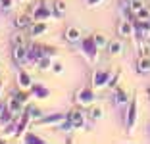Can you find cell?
I'll use <instances>...</instances> for the list:
<instances>
[{
    "label": "cell",
    "mask_w": 150,
    "mask_h": 144,
    "mask_svg": "<svg viewBox=\"0 0 150 144\" xmlns=\"http://www.w3.org/2000/svg\"><path fill=\"white\" fill-rule=\"evenodd\" d=\"M135 121H137V102L133 100V102H129V112H127V129L129 131L133 129Z\"/></svg>",
    "instance_id": "7"
},
{
    "label": "cell",
    "mask_w": 150,
    "mask_h": 144,
    "mask_svg": "<svg viewBox=\"0 0 150 144\" xmlns=\"http://www.w3.org/2000/svg\"><path fill=\"white\" fill-rule=\"evenodd\" d=\"M108 83H110V71L100 69V71H96V73H94V81H93V85H94L96 88L104 87V85H108Z\"/></svg>",
    "instance_id": "4"
},
{
    "label": "cell",
    "mask_w": 150,
    "mask_h": 144,
    "mask_svg": "<svg viewBox=\"0 0 150 144\" xmlns=\"http://www.w3.org/2000/svg\"><path fill=\"white\" fill-rule=\"evenodd\" d=\"M98 2H102V0H87L88 6H94V4H98Z\"/></svg>",
    "instance_id": "31"
},
{
    "label": "cell",
    "mask_w": 150,
    "mask_h": 144,
    "mask_svg": "<svg viewBox=\"0 0 150 144\" xmlns=\"http://www.w3.org/2000/svg\"><path fill=\"white\" fill-rule=\"evenodd\" d=\"M79 37H81V31L77 29V27H69V29H67V33H66V39L69 40V42L79 40Z\"/></svg>",
    "instance_id": "13"
},
{
    "label": "cell",
    "mask_w": 150,
    "mask_h": 144,
    "mask_svg": "<svg viewBox=\"0 0 150 144\" xmlns=\"http://www.w3.org/2000/svg\"><path fill=\"white\" fill-rule=\"evenodd\" d=\"M19 87H23V88H29L31 87V77H29V73L27 71H19Z\"/></svg>",
    "instance_id": "15"
},
{
    "label": "cell",
    "mask_w": 150,
    "mask_h": 144,
    "mask_svg": "<svg viewBox=\"0 0 150 144\" xmlns=\"http://www.w3.org/2000/svg\"><path fill=\"white\" fill-rule=\"evenodd\" d=\"M77 102H79L81 106H91L94 102V92L93 88H88V87H83L79 92H77Z\"/></svg>",
    "instance_id": "2"
},
{
    "label": "cell",
    "mask_w": 150,
    "mask_h": 144,
    "mask_svg": "<svg viewBox=\"0 0 150 144\" xmlns=\"http://www.w3.org/2000/svg\"><path fill=\"white\" fill-rule=\"evenodd\" d=\"M64 10H66V4H64L62 0H58V2H56V16H62Z\"/></svg>",
    "instance_id": "27"
},
{
    "label": "cell",
    "mask_w": 150,
    "mask_h": 144,
    "mask_svg": "<svg viewBox=\"0 0 150 144\" xmlns=\"http://www.w3.org/2000/svg\"><path fill=\"white\" fill-rule=\"evenodd\" d=\"M94 40H96V44H98V48H102V46H106V39H104V35H94Z\"/></svg>",
    "instance_id": "26"
},
{
    "label": "cell",
    "mask_w": 150,
    "mask_h": 144,
    "mask_svg": "<svg viewBox=\"0 0 150 144\" xmlns=\"http://www.w3.org/2000/svg\"><path fill=\"white\" fill-rule=\"evenodd\" d=\"M31 94L35 98H48L50 90L46 87H42V85H31Z\"/></svg>",
    "instance_id": "9"
},
{
    "label": "cell",
    "mask_w": 150,
    "mask_h": 144,
    "mask_svg": "<svg viewBox=\"0 0 150 144\" xmlns=\"http://www.w3.org/2000/svg\"><path fill=\"white\" fill-rule=\"evenodd\" d=\"M42 56H44V52H42V48H40L39 44H33V46L27 48V58H29V61H33V64H37Z\"/></svg>",
    "instance_id": "5"
},
{
    "label": "cell",
    "mask_w": 150,
    "mask_h": 144,
    "mask_svg": "<svg viewBox=\"0 0 150 144\" xmlns=\"http://www.w3.org/2000/svg\"><path fill=\"white\" fill-rule=\"evenodd\" d=\"M119 33L121 35H125V37H129L133 33V29H131V23H123V25L119 27Z\"/></svg>",
    "instance_id": "23"
},
{
    "label": "cell",
    "mask_w": 150,
    "mask_h": 144,
    "mask_svg": "<svg viewBox=\"0 0 150 144\" xmlns=\"http://www.w3.org/2000/svg\"><path fill=\"white\" fill-rule=\"evenodd\" d=\"M137 19H139V21H148V19H150V12L146 8H141L137 12Z\"/></svg>",
    "instance_id": "20"
},
{
    "label": "cell",
    "mask_w": 150,
    "mask_h": 144,
    "mask_svg": "<svg viewBox=\"0 0 150 144\" xmlns=\"http://www.w3.org/2000/svg\"><path fill=\"white\" fill-rule=\"evenodd\" d=\"M27 112H29L31 115H40V114H39V109H37V108H29Z\"/></svg>",
    "instance_id": "30"
},
{
    "label": "cell",
    "mask_w": 150,
    "mask_h": 144,
    "mask_svg": "<svg viewBox=\"0 0 150 144\" xmlns=\"http://www.w3.org/2000/svg\"><path fill=\"white\" fill-rule=\"evenodd\" d=\"M31 18H33V23L35 21H46V19L50 18V10L46 8V6H39V8L33 12Z\"/></svg>",
    "instance_id": "6"
},
{
    "label": "cell",
    "mask_w": 150,
    "mask_h": 144,
    "mask_svg": "<svg viewBox=\"0 0 150 144\" xmlns=\"http://www.w3.org/2000/svg\"><path fill=\"white\" fill-rule=\"evenodd\" d=\"M67 121L71 123V127H83L85 119H83V114H81V112L73 109V112H69V115H67Z\"/></svg>",
    "instance_id": "8"
},
{
    "label": "cell",
    "mask_w": 150,
    "mask_h": 144,
    "mask_svg": "<svg viewBox=\"0 0 150 144\" xmlns=\"http://www.w3.org/2000/svg\"><path fill=\"white\" fill-rule=\"evenodd\" d=\"M139 71H142V73H148L150 71V56H142L139 60Z\"/></svg>",
    "instance_id": "18"
},
{
    "label": "cell",
    "mask_w": 150,
    "mask_h": 144,
    "mask_svg": "<svg viewBox=\"0 0 150 144\" xmlns=\"http://www.w3.org/2000/svg\"><path fill=\"white\" fill-rule=\"evenodd\" d=\"M37 66H39V69H48V67L52 66V58H50V56H46V54H44V56L40 58L39 61H37Z\"/></svg>",
    "instance_id": "19"
},
{
    "label": "cell",
    "mask_w": 150,
    "mask_h": 144,
    "mask_svg": "<svg viewBox=\"0 0 150 144\" xmlns=\"http://www.w3.org/2000/svg\"><path fill=\"white\" fill-rule=\"evenodd\" d=\"M13 60L18 61V64H23V61L29 60V58H27V48L23 46V40L13 42Z\"/></svg>",
    "instance_id": "3"
},
{
    "label": "cell",
    "mask_w": 150,
    "mask_h": 144,
    "mask_svg": "<svg viewBox=\"0 0 150 144\" xmlns=\"http://www.w3.org/2000/svg\"><path fill=\"white\" fill-rule=\"evenodd\" d=\"M12 8V0H0V10H10Z\"/></svg>",
    "instance_id": "28"
},
{
    "label": "cell",
    "mask_w": 150,
    "mask_h": 144,
    "mask_svg": "<svg viewBox=\"0 0 150 144\" xmlns=\"http://www.w3.org/2000/svg\"><path fill=\"white\" fill-rule=\"evenodd\" d=\"M52 71H54V73H62L64 66H62V64H52Z\"/></svg>",
    "instance_id": "29"
},
{
    "label": "cell",
    "mask_w": 150,
    "mask_h": 144,
    "mask_svg": "<svg viewBox=\"0 0 150 144\" xmlns=\"http://www.w3.org/2000/svg\"><path fill=\"white\" fill-rule=\"evenodd\" d=\"M12 119H13V112L10 108H4V109H2V114H0V127H6Z\"/></svg>",
    "instance_id": "11"
},
{
    "label": "cell",
    "mask_w": 150,
    "mask_h": 144,
    "mask_svg": "<svg viewBox=\"0 0 150 144\" xmlns=\"http://www.w3.org/2000/svg\"><path fill=\"white\" fill-rule=\"evenodd\" d=\"M115 104L117 106H125L127 104V94H125L123 88H117V90H115Z\"/></svg>",
    "instance_id": "17"
},
{
    "label": "cell",
    "mask_w": 150,
    "mask_h": 144,
    "mask_svg": "<svg viewBox=\"0 0 150 144\" xmlns=\"http://www.w3.org/2000/svg\"><path fill=\"white\" fill-rule=\"evenodd\" d=\"M25 142H35V144H42V138H39V136H35V135H27V136H25Z\"/></svg>",
    "instance_id": "25"
},
{
    "label": "cell",
    "mask_w": 150,
    "mask_h": 144,
    "mask_svg": "<svg viewBox=\"0 0 150 144\" xmlns=\"http://www.w3.org/2000/svg\"><path fill=\"white\" fill-rule=\"evenodd\" d=\"M0 92H2V83H0Z\"/></svg>",
    "instance_id": "32"
},
{
    "label": "cell",
    "mask_w": 150,
    "mask_h": 144,
    "mask_svg": "<svg viewBox=\"0 0 150 144\" xmlns=\"http://www.w3.org/2000/svg\"><path fill=\"white\" fill-rule=\"evenodd\" d=\"M119 52H121V42H119V40H114V42L110 44V54L112 56H117Z\"/></svg>",
    "instance_id": "21"
},
{
    "label": "cell",
    "mask_w": 150,
    "mask_h": 144,
    "mask_svg": "<svg viewBox=\"0 0 150 144\" xmlns=\"http://www.w3.org/2000/svg\"><path fill=\"white\" fill-rule=\"evenodd\" d=\"M64 115L62 114H52L48 115V117H44V119H39V125H52V123H62Z\"/></svg>",
    "instance_id": "10"
},
{
    "label": "cell",
    "mask_w": 150,
    "mask_h": 144,
    "mask_svg": "<svg viewBox=\"0 0 150 144\" xmlns=\"http://www.w3.org/2000/svg\"><path fill=\"white\" fill-rule=\"evenodd\" d=\"M44 31H46V21H35V25H33V29H31V35L39 37L40 33H44Z\"/></svg>",
    "instance_id": "16"
},
{
    "label": "cell",
    "mask_w": 150,
    "mask_h": 144,
    "mask_svg": "<svg viewBox=\"0 0 150 144\" xmlns=\"http://www.w3.org/2000/svg\"><path fill=\"white\" fill-rule=\"evenodd\" d=\"M91 115H93L94 119H100V117H102V108H98V106H94V108L91 109Z\"/></svg>",
    "instance_id": "24"
},
{
    "label": "cell",
    "mask_w": 150,
    "mask_h": 144,
    "mask_svg": "<svg viewBox=\"0 0 150 144\" xmlns=\"http://www.w3.org/2000/svg\"><path fill=\"white\" fill-rule=\"evenodd\" d=\"M129 8H131V12L137 13L142 8V0H129Z\"/></svg>",
    "instance_id": "22"
},
{
    "label": "cell",
    "mask_w": 150,
    "mask_h": 144,
    "mask_svg": "<svg viewBox=\"0 0 150 144\" xmlns=\"http://www.w3.org/2000/svg\"><path fill=\"white\" fill-rule=\"evenodd\" d=\"M31 21H33L31 16H18V18H16V25H18L19 29H25L27 25H31Z\"/></svg>",
    "instance_id": "14"
},
{
    "label": "cell",
    "mask_w": 150,
    "mask_h": 144,
    "mask_svg": "<svg viewBox=\"0 0 150 144\" xmlns=\"http://www.w3.org/2000/svg\"><path fill=\"white\" fill-rule=\"evenodd\" d=\"M29 115H31L29 112L21 115V119H19V123H18V129H16V135H21V133H25V127H27V123H29Z\"/></svg>",
    "instance_id": "12"
},
{
    "label": "cell",
    "mask_w": 150,
    "mask_h": 144,
    "mask_svg": "<svg viewBox=\"0 0 150 144\" xmlns=\"http://www.w3.org/2000/svg\"><path fill=\"white\" fill-rule=\"evenodd\" d=\"M81 48L83 52L87 54V58L91 61H96V56H98V44L94 40V37H87V39L81 40Z\"/></svg>",
    "instance_id": "1"
}]
</instances>
